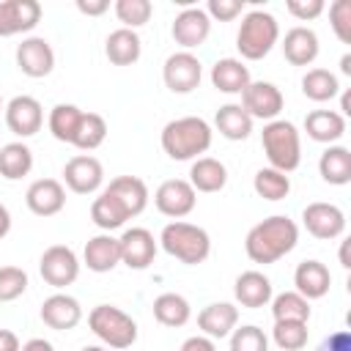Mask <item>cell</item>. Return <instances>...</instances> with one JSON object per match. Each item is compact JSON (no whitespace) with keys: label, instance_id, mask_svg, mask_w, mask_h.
Wrapping results in <instances>:
<instances>
[{"label":"cell","instance_id":"1","mask_svg":"<svg viewBox=\"0 0 351 351\" xmlns=\"http://www.w3.org/2000/svg\"><path fill=\"white\" fill-rule=\"evenodd\" d=\"M299 241V228L291 217L285 214H274L266 217L263 222L252 225L247 239H244V252L252 263H277L280 258H285Z\"/></svg>","mask_w":351,"mask_h":351},{"label":"cell","instance_id":"2","mask_svg":"<svg viewBox=\"0 0 351 351\" xmlns=\"http://www.w3.org/2000/svg\"><path fill=\"white\" fill-rule=\"evenodd\" d=\"M211 126L208 121L197 118V115H184V118H176V121H167L165 129H162V151L176 159V162H195L200 154H206L211 148Z\"/></svg>","mask_w":351,"mask_h":351},{"label":"cell","instance_id":"3","mask_svg":"<svg viewBox=\"0 0 351 351\" xmlns=\"http://www.w3.org/2000/svg\"><path fill=\"white\" fill-rule=\"evenodd\" d=\"M159 244L170 258L186 266H197L211 255V236L206 233V228L184 222V219L167 222L159 233Z\"/></svg>","mask_w":351,"mask_h":351},{"label":"cell","instance_id":"4","mask_svg":"<svg viewBox=\"0 0 351 351\" xmlns=\"http://www.w3.org/2000/svg\"><path fill=\"white\" fill-rule=\"evenodd\" d=\"M261 145H263V154L269 159V167H274L280 173H293L302 165V137H299V129L291 121H285V118L263 123Z\"/></svg>","mask_w":351,"mask_h":351},{"label":"cell","instance_id":"5","mask_svg":"<svg viewBox=\"0 0 351 351\" xmlns=\"http://www.w3.org/2000/svg\"><path fill=\"white\" fill-rule=\"evenodd\" d=\"M277 38H280V25L269 11H247L236 33V47L244 60H261L271 52Z\"/></svg>","mask_w":351,"mask_h":351},{"label":"cell","instance_id":"6","mask_svg":"<svg viewBox=\"0 0 351 351\" xmlns=\"http://www.w3.org/2000/svg\"><path fill=\"white\" fill-rule=\"evenodd\" d=\"M88 326L104 346L115 351L129 348L137 340V321L115 304H96L88 313Z\"/></svg>","mask_w":351,"mask_h":351},{"label":"cell","instance_id":"7","mask_svg":"<svg viewBox=\"0 0 351 351\" xmlns=\"http://www.w3.org/2000/svg\"><path fill=\"white\" fill-rule=\"evenodd\" d=\"M38 271L44 277L47 285L52 288H66L71 285L77 277H80V258L71 247L66 244H52L41 252V261H38Z\"/></svg>","mask_w":351,"mask_h":351},{"label":"cell","instance_id":"8","mask_svg":"<svg viewBox=\"0 0 351 351\" xmlns=\"http://www.w3.org/2000/svg\"><path fill=\"white\" fill-rule=\"evenodd\" d=\"M282 90L274 82H263V80H252L244 90H241V107L247 110V115L252 121H277L282 112Z\"/></svg>","mask_w":351,"mask_h":351},{"label":"cell","instance_id":"9","mask_svg":"<svg viewBox=\"0 0 351 351\" xmlns=\"http://www.w3.org/2000/svg\"><path fill=\"white\" fill-rule=\"evenodd\" d=\"M162 80L173 93H192L203 80V63L192 52H173L162 66Z\"/></svg>","mask_w":351,"mask_h":351},{"label":"cell","instance_id":"10","mask_svg":"<svg viewBox=\"0 0 351 351\" xmlns=\"http://www.w3.org/2000/svg\"><path fill=\"white\" fill-rule=\"evenodd\" d=\"M195 203H197V192L192 189V184L186 178H167L154 192L156 211L170 219H181V217L192 214Z\"/></svg>","mask_w":351,"mask_h":351},{"label":"cell","instance_id":"11","mask_svg":"<svg viewBox=\"0 0 351 351\" xmlns=\"http://www.w3.org/2000/svg\"><path fill=\"white\" fill-rule=\"evenodd\" d=\"M302 225L307 228V233L313 239H321V241H332V239H340L346 233V214L340 206L335 203H307L304 211H302Z\"/></svg>","mask_w":351,"mask_h":351},{"label":"cell","instance_id":"12","mask_svg":"<svg viewBox=\"0 0 351 351\" xmlns=\"http://www.w3.org/2000/svg\"><path fill=\"white\" fill-rule=\"evenodd\" d=\"M208 33H211V19L200 5H186L184 11L176 14L170 25V36L184 52L200 47L208 38Z\"/></svg>","mask_w":351,"mask_h":351},{"label":"cell","instance_id":"13","mask_svg":"<svg viewBox=\"0 0 351 351\" xmlns=\"http://www.w3.org/2000/svg\"><path fill=\"white\" fill-rule=\"evenodd\" d=\"M16 66L25 77L41 80L55 69V49L44 36H27L16 44Z\"/></svg>","mask_w":351,"mask_h":351},{"label":"cell","instance_id":"14","mask_svg":"<svg viewBox=\"0 0 351 351\" xmlns=\"http://www.w3.org/2000/svg\"><path fill=\"white\" fill-rule=\"evenodd\" d=\"M63 181L74 195H93L104 184V167L90 154H77L63 165Z\"/></svg>","mask_w":351,"mask_h":351},{"label":"cell","instance_id":"15","mask_svg":"<svg viewBox=\"0 0 351 351\" xmlns=\"http://www.w3.org/2000/svg\"><path fill=\"white\" fill-rule=\"evenodd\" d=\"M5 126L16 134V137H33L36 132H41L44 126V107L36 96H14L5 104Z\"/></svg>","mask_w":351,"mask_h":351},{"label":"cell","instance_id":"16","mask_svg":"<svg viewBox=\"0 0 351 351\" xmlns=\"http://www.w3.org/2000/svg\"><path fill=\"white\" fill-rule=\"evenodd\" d=\"M118 244H121V263L129 266V269H148L156 258V239L148 228H126L121 236H118Z\"/></svg>","mask_w":351,"mask_h":351},{"label":"cell","instance_id":"17","mask_svg":"<svg viewBox=\"0 0 351 351\" xmlns=\"http://www.w3.org/2000/svg\"><path fill=\"white\" fill-rule=\"evenodd\" d=\"M41 22L38 0H3L0 3V38L30 33Z\"/></svg>","mask_w":351,"mask_h":351},{"label":"cell","instance_id":"18","mask_svg":"<svg viewBox=\"0 0 351 351\" xmlns=\"http://www.w3.org/2000/svg\"><path fill=\"white\" fill-rule=\"evenodd\" d=\"M25 203L36 217H55L66 206V186L58 178H38L27 186Z\"/></svg>","mask_w":351,"mask_h":351},{"label":"cell","instance_id":"19","mask_svg":"<svg viewBox=\"0 0 351 351\" xmlns=\"http://www.w3.org/2000/svg\"><path fill=\"white\" fill-rule=\"evenodd\" d=\"M41 321L55 332H69L82 321V307L69 293H52L41 304Z\"/></svg>","mask_w":351,"mask_h":351},{"label":"cell","instance_id":"20","mask_svg":"<svg viewBox=\"0 0 351 351\" xmlns=\"http://www.w3.org/2000/svg\"><path fill=\"white\" fill-rule=\"evenodd\" d=\"M233 296L241 307L247 310H258V307H266L274 296L271 291V280L258 271V269H247L236 277V285H233Z\"/></svg>","mask_w":351,"mask_h":351},{"label":"cell","instance_id":"21","mask_svg":"<svg viewBox=\"0 0 351 351\" xmlns=\"http://www.w3.org/2000/svg\"><path fill=\"white\" fill-rule=\"evenodd\" d=\"M82 263L96 271V274H107L121 263V244L118 236L112 233H96L93 239H88L85 250H82Z\"/></svg>","mask_w":351,"mask_h":351},{"label":"cell","instance_id":"22","mask_svg":"<svg viewBox=\"0 0 351 351\" xmlns=\"http://www.w3.org/2000/svg\"><path fill=\"white\" fill-rule=\"evenodd\" d=\"M239 324V307L230 302H211L197 313V326L206 337L211 340H222L230 337V332Z\"/></svg>","mask_w":351,"mask_h":351},{"label":"cell","instance_id":"23","mask_svg":"<svg viewBox=\"0 0 351 351\" xmlns=\"http://www.w3.org/2000/svg\"><path fill=\"white\" fill-rule=\"evenodd\" d=\"M293 285H296V293H302L307 302L313 299H324L332 288V274L326 269V263L321 261H302L293 271Z\"/></svg>","mask_w":351,"mask_h":351},{"label":"cell","instance_id":"24","mask_svg":"<svg viewBox=\"0 0 351 351\" xmlns=\"http://www.w3.org/2000/svg\"><path fill=\"white\" fill-rule=\"evenodd\" d=\"M318 36L313 27H304V25H296L285 33L282 38V55L291 66H310L315 58H318Z\"/></svg>","mask_w":351,"mask_h":351},{"label":"cell","instance_id":"25","mask_svg":"<svg viewBox=\"0 0 351 351\" xmlns=\"http://www.w3.org/2000/svg\"><path fill=\"white\" fill-rule=\"evenodd\" d=\"M304 132L315 143L335 145L346 134V118L337 110H313L304 115Z\"/></svg>","mask_w":351,"mask_h":351},{"label":"cell","instance_id":"26","mask_svg":"<svg viewBox=\"0 0 351 351\" xmlns=\"http://www.w3.org/2000/svg\"><path fill=\"white\" fill-rule=\"evenodd\" d=\"M104 189L126 208L129 217L143 214L145 206H148V186H145V181L137 178V176H118V178H112Z\"/></svg>","mask_w":351,"mask_h":351},{"label":"cell","instance_id":"27","mask_svg":"<svg viewBox=\"0 0 351 351\" xmlns=\"http://www.w3.org/2000/svg\"><path fill=\"white\" fill-rule=\"evenodd\" d=\"M250 82H252L250 69L239 58H219L211 66V85L217 90H222V93H230V96L233 93H241Z\"/></svg>","mask_w":351,"mask_h":351},{"label":"cell","instance_id":"28","mask_svg":"<svg viewBox=\"0 0 351 351\" xmlns=\"http://www.w3.org/2000/svg\"><path fill=\"white\" fill-rule=\"evenodd\" d=\"M189 184L195 192H219L228 184V167L214 156H197L189 167Z\"/></svg>","mask_w":351,"mask_h":351},{"label":"cell","instance_id":"29","mask_svg":"<svg viewBox=\"0 0 351 351\" xmlns=\"http://www.w3.org/2000/svg\"><path fill=\"white\" fill-rule=\"evenodd\" d=\"M140 52H143L140 36L134 30H126V27L112 30L104 41V55L112 66H132L140 60Z\"/></svg>","mask_w":351,"mask_h":351},{"label":"cell","instance_id":"30","mask_svg":"<svg viewBox=\"0 0 351 351\" xmlns=\"http://www.w3.org/2000/svg\"><path fill=\"white\" fill-rule=\"evenodd\" d=\"M214 126H217V132L225 137V140H233V143H239V140H247L250 137V132H252V118L247 115V110L241 107V104H222L219 110H217V115H214Z\"/></svg>","mask_w":351,"mask_h":351},{"label":"cell","instance_id":"31","mask_svg":"<svg viewBox=\"0 0 351 351\" xmlns=\"http://www.w3.org/2000/svg\"><path fill=\"white\" fill-rule=\"evenodd\" d=\"M318 173L332 186H346L351 181V151L346 145H329L318 159Z\"/></svg>","mask_w":351,"mask_h":351},{"label":"cell","instance_id":"32","mask_svg":"<svg viewBox=\"0 0 351 351\" xmlns=\"http://www.w3.org/2000/svg\"><path fill=\"white\" fill-rule=\"evenodd\" d=\"M90 219H93V225H96L101 233H112V230L123 228L126 219H132V217L126 214V208H123L107 189H101L99 197L90 203Z\"/></svg>","mask_w":351,"mask_h":351},{"label":"cell","instance_id":"33","mask_svg":"<svg viewBox=\"0 0 351 351\" xmlns=\"http://www.w3.org/2000/svg\"><path fill=\"white\" fill-rule=\"evenodd\" d=\"M30 170H33V151L22 140L0 145V176L5 181H19Z\"/></svg>","mask_w":351,"mask_h":351},{"label":"cell","instance_id":"34","mask_svg":"<svg viewBox=\"0 0 351 351\" xmlns=\"http://www.w3.org/2000/svg\"><path fill=\"white\" fill-rule=\"evenodd\" d=\"M154 318H156L162 326L176 329V326H184V324L192 318V307H189V302H186L181 293L167 291V293H159V296L154 299Z\"/></svg>","mask_w":351,"mask_h":351},{"label":"cell","instance_id":"35","mask_svg":"<svg viewBox=\"0 0 351 351\" xmlns=\"http://www.w3.org/2000/svg\"><path fill=\"white\" fill-rule=\"evenodd\" d=\"M302 93L310 101H332L340 93V82L329 69H307V74L302 77Z\"/></svg>","mask_w":351,"mask_h":351},{"label":"cell","instance_id":"36","mask_svg":"<svg viewBox=\"0 0 351 351\" xmlns=\"http://www.w3.org/2000/svg\"><path fill=\"white\" fill-rule=\"evenodd\" d=\"M85 110H80L77 104H55L49 110V118H47V126H49V134L60 143H69L74 140L77 134V126H80V118H82Z\"/></svg>","mask_w":351,"mask_h":351},{"label":"cell","instance_id":"37","mask_svg":"<svg viewBox=\"0 0 351 351\" xmlns=\"http://www.w3.org/2000/svg\"><path fill=\"white\" fill-rule=\"evenodd\" d=\"M252 189L263 200H271V203L285 200L288 192H291V176L288 173H280L274 167H261L255 173V178H252Z\"/></svg>","mask_w":351,"mask_h":351},{"label":"cell","instance_id":"38","mask_svg":"<svg viewBox=\"0 0 351 351\" xmlns=\"http://www.w3.org/2000/svg\"><path fill=\"white\" fill-rule=\"evenodd\" d=\"M269 304H271L274 321H302V324L310 321V302L296 291H282L271 296Z\"/></svg>","mask_w":351,"mask_h":351},{"label":"cell","instance_id":"39","mask_svg":"<svg viewBox=\"0 0 351 351\" xmlns=\"http://www.w3.org/2000/svg\"><path fill=\"white\" fill-rule=\"evenodd\" d=\"M104 140H107V121L99 112H82L71 145L80 151H96Z\"/></svg>","mask_w":351,"mask_h":351},{"label":"cell","instance_id":"40","mask_svg":"<svg viewBox=\"0 0 351 351\" xmlns=\"http://www.w3.org/2000/svg\"><path fill=\"white\" fill-rule=\"evenodd\" d=\"M271 340L280 351H302L307 346V324H302V321H274Z\"/></svg>","mask_w":351,"mask_h":351},{"label":"cell","instance_id":"41","mask_svg":"<svg viewBox=\"0 0 351 351\" xmlns=\"http://www.w3.org/2000/svg\"><path fill=\"white\" fill-rule=\"evenodd\" d=\"M112 11H115L118 22H123L126 30H137L151 19L154 5H151V0H115Z\"/></svg>","mask_w":351,"mask_h":351},{"label":"cell","instance_id":"42","mask_svg":"<svg viewBox=\"0 0 351 351\" xmlns=\"http://www.w3.org/2000/svg\"><path fill=\"white\" fill-rule=\"evenodd\" d=\"M230 351H269V337L255 324L236 326L230 332Z\"/></svg>","mask_w":351,"mask_h":351},{"label":"cell","instance_id":"43","mask_svg":"<svg viewBox=\"0 0 351 351\" xmlns=\"http://www.w3.org/2000/svg\"><path fill=\"white\" fill-rule=\"evenodd\" d=\"M27 291V271L19 266H0V302H14Z\"/></svg>","mask_w":351,"mask_h":351},{"label":"cell","instance_id":"44","mask_svg":"<svg viewBox=\"0 0 351 351\" xmlns=\"http://www.w3.org/2000/svg\"><path fill=\"white\" fill-rule=\"evenodd\" d=\"M329 25L340 44H351V0H335L329 5Z\"/></svg>","mask_w":351,"mask_h":351},{"label":"cell","instance_id":"45","mask_svg":"<svg viewBox=\"0 0 351 351\" xmlns=\"http://www.w3.org/2000/svg\"><path fill=\"white\" fill-rule=\"evenodd\" d=\"M208 19H217V22H233L241 11H244V0H208L206 8Z\"/></svg>","mask_w":351,"mask_h":351},{"label":"cell","instance_id":"46","mask_svg":"<svg viewBox=\"0 0 351 351\" xmlns=\"http://www.w3.org/2000/svg\"><path fill=\"white\" fill-rule=\"evenodd\" d=\"M285 11L299 22H310L324 14V0H288Z\"/></svg>","mask_w":351,"mask_h":351},{"label":"cell","instance_id":"47","mask_svg":"<svg viewBox=\"0 0 351 351\" xmlns=\"http://www.w3.org/2000/svg\"><path fill=\"white\" fill-rule=\"evenodd\" d=\"M315 351H351V332L348 329H337L332 335H326Z\"/></svg>","mask_w":351,"mask_h":351},{"label":"cell","instance_id":"48","mask_svg":"<svg viewBox=\"0 0 351 351\" xmlns=\"http://www.w3.org/2000/svg\"><path fill=\"white\" fill-rule=\"evenodd\" d=\"M77 11L85 16H101L110 11V0H77Z\"/></svg>","mask_w":351,"mask_h":351},{"label":"cell","instance_id":"49","mask_svg":"<svg viewBox=\"0 0 351 351\" xmlns=\"http://www.w3.org/2000/svg\"><path fill=\"white\" fill-rule=\"evenodd\" d=\"M181 351H217L214 340L206 337V335H195V337H186L181 343Z\"/></svg>","mask_w":351,"mask_h":351},{"label":"cell","instance_id":"50","mask_svg":"<svg viewBox=\"0 0 351 351\" xmlns=\"http://www.w3.org/2000/svg\"><path fill=\"white\" fill-rule=\"evenodd\" d=\"M22 343L11 329H0V351H19Z\"/></svg>","mask_w":351,"mask_h":351},{"label":"cell","instance_id":"51","mask_svg":"<svg viewBox=\"0 0 351 351\" xmlns=\"http://www.w3.org/2000/svg\"><path fill=\"white\" fill-rule=\"evenodd\" d=\"M19 351H55V346L49 340H44V337H30L27 343H22Z\"/></svg>","mask_w":351,"mask_h":351},{"label":"cell","instance_id":"52","mask_svg":"<svg viewBox=\"0 0 351 351\" xmlns=\"http://www.w3.org/2000/svg\"><path fill=\"white\" fill-rule=\"evenodd\" d=\"M8 230H11V211L0 203V239H5Z\"/></svg>","mask_w":351,"mask_h":351},{"label":"cell","instance_id":"53","mask_svg":"<svg viewBox=\"0 0 351 351\" xmlns=\"http://www.w3.org/2000/svg\"><path fill=\"white\" fill-rule=\"evenodd\" d=\"M348 244H351L348 239H343V241H340V266H343V269H351V258H348Z\"/></svg>","mask_w":351,"mask_h":351},{"label":"cell","instance_id":"54","mask_svg":"<svg viewBox=\"0 0 351 351\" xmlns=\"http://www.w3.org/2000/svg\"><path fill=\"white\" fill-rule=\"evenodd\" d=\"M340 115H343V118L351 115V93H348V90L340 96Z\"/></svg>","mask_w":351,"mask_h":351},{"label":"cell","instance_id":"55","mask_svg":"<svg viewBox=\"0 0 351 351\" xmlns=\"http://www.w3.org/2000/svg\"><path fill=\"white\" fill-rule=\"evenodd\" d=\"M340 71H343L346 77H351V55H348V52L340 58Z\"/></svg>","mask_w":351,"mask_h":351},{"label":"cell","instance_id":"56","mask_svg":"<svg viewBox=\"0 0 351 351\" xmlns=\"http://www.w3.org/2000/svg\"><path fill=\"white\" fill-rule=\"evenodd\" d=\"M82 351H107V348H104V346H85Z\"/></svg>","mask_w":351,"mask_h":351},{"label":"cell","instance_id":"57","mask_svg":"<svg viewBox=\"0 0 351 351\" xmlns=\"http://www.w3.org/2000/svg\"><path fill=\"white\" fill-rule=\"evenodd\" d=\"M0 110H3V99H0Z\"/></svg>","mask_w":351,"mask_h":351}]
</instances>
